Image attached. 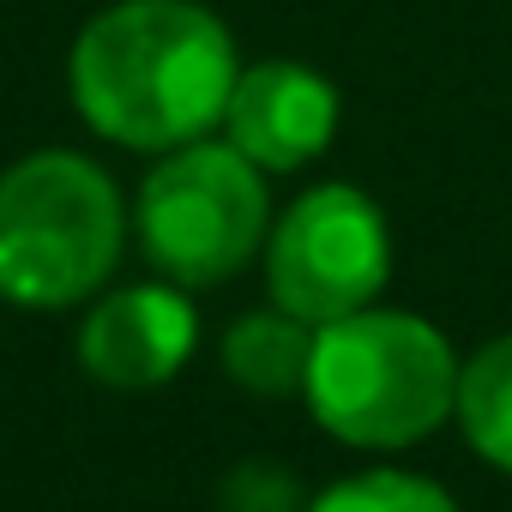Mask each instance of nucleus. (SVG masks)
I'll return each mask as SVG.
<instances>
[{
	"mask_svg": "<svg viewBox=\"0 0 512 512\" xmlns=\"http://www.w3.org/2000/svg\"><path fill=\"white\" fill-rule=\"evenodd\" d=\"M452 422L482 464L512 476V332L488 338L482 350H470L458 362Z\"/></svg>",
	"mask_w": 512,
	"mask_h": 512,
	"instance_id": "9",
	"label": "nucleus"
},
{
	"mask_svg": "<svg viewBox=\"0 0 512 512\" xmlns=\"http://www.w3.org/2000/svg\"><path fill=\"white\" fill-rule=\"evenodd\" d=\"M260 260L272 302L308 326H326L380 302L392 278V229L362 187L320 181L272 217Z\"/></svg>",
	"mask_w": 512,
	"mask_h": 512,
	"instance_id": "5",
	"label": "nucleus"
},
{
	"mask_svg": "<svg viewBox=\"0 0 512 512\" xmlns=\"http://www.w3.org/2000/svg\"><path fill=\"white\" fill-rule=\"evenodd\" d=\"M308 488L278 458H241L217 476V512H308Z\"/></svg>",
	"mask_w": 512,
	"mask_h": 512,
	"instance_id": "11",
	"label": "nucleus"
},
{
	"mask_svg": "<svg viewBox=\"0 0 512 512\" xmlns=\"http://www.w3.org/2000/svg\"><path fill=\"white\" fill-rule=\"evenodd\" d=\"M127 253V199L85 151H31L0 169V302L61 314L91 302Z\"/></svg>",
	"mask_w": 512,
	"mask_h": 512,
	"instance_id": "3",
	"label": "nucleus"
},
{
	"mask_svg": "<svg viewBox=\"0 0 512 512\" xmlns=\"http://www.w3.org/2000/svg\"><path fill=\"white\" fill-rule=\"evenodd\" d=\"M308 350H314V326L284 314L278 302L272 308H253L241 320H229L223 332V374L247 392V398H302V380H308Z\"/></svg>",
	"mask_w": 512,
	"mask_h": 512,
	"instance_id": "8",
	"label": "nucleus"
},
{
	"mask_svg": "<svg viewBox=\"0 0 512 512\" xmlns=\"http://www.w3.org/2000/svg\"><path fill=\"white\" fill-rule=\"evenodd\" d=\"M458 350L410 308H356L314 326L302 404L356 452H404L452 422Z\"/></svg>",
	"mask_w": 512,
	"mask_h": 512,
	"instance_id": "2",
	"label": "nucleus"
},
{
	"mask_svg": "<svg viewBox=\"0 0 512 512\" xmlns=\"http://www.w3.org/2000/svg\"><path fill=\"white\" fill-rule=\"evenodd\" d=\"M235 73V37L211 7H199V0H115V7L91 13L73 37L67 97L97 139L163 157L223 127Z\"/></svg>",
	"mask_w": 512,
	"mask_h": 512,
	"instance_id": "1",
	"label": "nucleus"
},
{
	"mask_svg": "<svg viewBox=\"0 0 512 512\" xmlns=\"http://www.w3.org/2000/svg\"><path fill=\"white\" fill-rule=\"evenodd\" d=\"M133 235L157 278L181 290L229 284L266 253L272 193L266 169H253L229 139H193L151 163L133 199Z\"/></svg>",
	"mask_w": 512,
	"mask_h": 512,
	"instance_id": "4",
	"label": "nucleus"
},
{
	"mask_svg": "<svg viewBox=\"0 0 512 512\" xmlns=\"http://www.w3.org/2000/svg\"><path fill=\"white\" fill-rule=\"evenodd\" d=\"M344 103L338 85L308 61H253L235 73V91L223 103V139L266 175H296L320 163L338 139Z\"/></svg>",
	"mask_w": 512,
	"mask_h": 512,
	"instance_id": "7",
	"label": "nucleus"
},
{
	"mask_svg": "<svg viewBox=\"0 0 512 512\" xmlns=\"http://www.w3.org/2000/svg\"><path fill=\"white\" fill-rule=\"evenodd\" d=\"M308 512H458V500L416 470H362L308 500Z\"/></svg>",
	"mask_w": 512,
	"mask_h": 512,
	"instance_id": "10",
	"label": "nucleus"
},
{
	"mask_svg": "<svg viewBox=\"0 0 512 512\" xmlns=\"http://www.w3.org/2000/svg\"><path fill=\"white\" fill-rule=\"evenodd\" d=\"M79 368L109 392H157L199 350V308L181 284H121L97 290L79 320Z\"/></svg>",
	"mask_w": 512,
	"mask_h": 512,
	"instance_id": "6",
	"label": "nucleus"
}]
</instances>
